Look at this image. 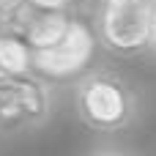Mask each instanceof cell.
Returning <instances> with one entry per match:
<instances>
[{"label": "cell", "mask_w": 156, "mask_h": 156, "mask_svg": "<svg viewBox=\"0 0 156 156\" xmlns=\"http://www.w3.org/2000/svg\"><path fill=\"white\" fill-rule=\"evenodd\" d=\"M77 118L96 134H121L140 115L137 90L112 69L85 71L74 85Z\"/></svg>", "instance_id": "1"}, {"label": "cell", "mask_w": 156, "mask_h": 156, "mask_svg": "<svg viewBox=\"0 0 156 156\" xmlns=\"http://www.w3.org/2000/svg\"><path fill=\"white\" fill-rule=\"evenodd\" d=\"M156 3L145 0H99L93 30L99 47L121 58H137L154 44Z\"/></svg>", "instance_id": "2"}, {"label": "cell", "mask_w": 156, "mask_h": 156, "mask_svg": "<svg viewBox=\"0 0 156 156\" xmlns=\"http://www.w3.org/2000/svg\"><path fill=\"white\" fill-rule=\"evenodd\" d=\"M55 110L52 82L38 71L0 80V134L22 137L41 129Z\"/></svg>", "instance_id": "3"}, {"label": "cell", "mask_w": 156, "mask_h": 156, "mask_svg": "<svg viewBox=\"0 0 156 156\" xmlns=\"http://www.w3.org/2000/svg\"><path fill=\"white\" fill-rule=\"evenodd\" d=\"M96 44L99 38L93 25L85 22L82 16H74L69 30L58 41L33 49V71L47 77L49 82H66L82 77L96 55Z\"/></svg>", "instance_id": "4"}, {"label": "cell", "mask_w": 156, "mask_h": 156, "mask_svg": "<svg viewBox=\"0 0 156 156\" xmlns=\"http://www.w3.org/2000/svg\"><path fill=\"white\" fill-rule=\"evenodd\" d=\"M74 16H77L74 5L69 8H49V5H33V3L16 5V27L22 30V36L30 41L33 49L58 41L69 30Z\"/></svg>", "instance_id": "5"}, {"label": "cell", "mask_w": 156, "mask_h": 156, "mask_svg": "<svg viewBox=\"0 0 156 156\" xmlns=\"http://www.w3.org/2000/svg\"><path fill=\"white\" fill-rule=\"evenodd\" d=\"M33 71V47L14 25L8 33L0 36V80Z\"/></svg>", "instance_id": "6"}, {"label": "cell", "mask_w": 156, "mask_h": 156, "mask_svg": "<svg viewBox=\"0 0 156 156\" xmlns=\"http://www.w3.org/2000/svg\"><path fill=\"white\" fill-rule=\"evenodd\" d=\"M14 25H16V8L3 5V3H0V36H3V33H8Z\"/></svg>", "instance_id": "7"}, {"label": "cell", "mask_w": 156, "mask_h": 156, "mask_svg": "<svg viewBox=\"0 0 156 156\" xmlns=\"http://www.w3.org/2000/svg\"><path fill=\"white\" fill-rule=\"evenodd\" d=\"M22 3H33V5H49V8H69L77 0H22Z\"/></svg>", "instance_id": "8"}, {"label": "cell", "mask_w": 156, "mask_h": 156, "mask_svg": "<svg viewBox=\"0 0 156 156\" xmlns=\"http://www.w3.org/2000/svg\"><path fill=\"white\" fill-rule=\"evenodd\" d=\"M0 3H3V5H11V8H16V5L22 3V0H0Z\"/></svg>", "instance_id": "9"}, {"label": "cell", "mask_w": 156, "mask_h": 156, "mask_svg": "<svg viewBox=\"0 0 156 156\" xmlns=\"http://www.w3.org/2000/svg\"><path fill=\"white\" fill-rule=\"evenodd\" d=\"M151 49L156 52V11H154V44H151Z\"/></svg>", "instance_id": "10"}, {"label": "cell", "mask_w": 156, "mask_h": 156, "mask_svg": "<svg viewBox=\"0 0 156 156\" xmlns=\"http://www.w3.org/2000/svg\"><path fill=\"white\" fill-rule=\"evenodd\" d=\"M145 3H156V0H145Z\"/></svg>", "instance_id": "11"}]
</instances>
